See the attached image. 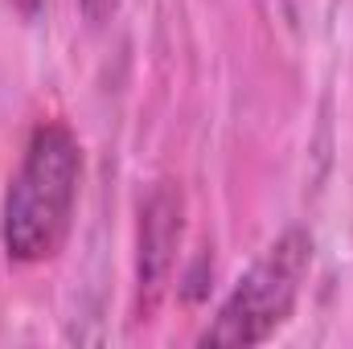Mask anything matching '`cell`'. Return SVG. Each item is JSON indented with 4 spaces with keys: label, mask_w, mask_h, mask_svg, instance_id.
I'll list each match as a JSON object with an SVG mask.
<instances>
[{
    "label": "cell",
    "mask_w": 353,
    "mask_h": 349,
    "mask_svg": "<svg viewBox=\"0 0 353 349\" xmlns=\"http://www.w3.org/2000/svg\"><path fill=\"white\" fill-rule=\"evenodd\" d=\"M119 4L123 0H79V8H83V17H87V25H107V21H115V12H119Z\"/></svg>",
    "instance_id": "obj_4"
},
{
    "label": "cell",
    "mask_w": 353,
    "mask_h": 349,
    "mask_svg": "<svg viewBox=\"0 0 353 349\" xmlns=\"http://www.w3.org/2000/svg\"><path fill=\"white\" fill-rule=\"evenodd\" d=\"M12 4H17V8H21V12H25V17H33V12H37V4H41V0H12Z\"/></svg>",
    "instance_id": "obj_5"
},
{
    "label": "cell",
    "mask_w": 353,
    "mask_h": 349,
    "mask_svg": "<svg viewBox=\"0 0 353 349\" xmlns=\"http://www.w3.org/2000/svg\"><path fill=\"white\" fill-rule=\"evenodd\" d=\"M83 140L66 119H37L0 197V251L12 267L58 259L83 193Z\"/></svg>",
    "instance_id": "obj_1"
},
{
    "label": "cell",
    "mask_w": 353,
    "mask_h": 349,
    "mask_svg": "<svg viewBox=\"0 0 353 349\" xmlns=\"http://www.w3.org/2000/svg\"><path fill=\"white\" fill-rule=\"evenodd\" d=\"M312 230L288 226L263 247V255L251 263L234 288L222 296L218 312L197 333V346H263L271 341L296 312L304 283L312 275Z\"/></svg>",
    "instance_id": "obj_2"
},
{
    "label": "cell",
    "mask_w": 353,
    "mask_h": 349,
    "mask_svg": "<svg viewBox=\"0 0 353 349\" xmlns=\"http://www.w3.org/2000/svg\"><path fill=\"white\" fill-rule=\"evenodd\" d=\"M185 239V193L176 181H157L148 197L140 201L136 222V304L140 321L152 317V308L165 296V283L173 279L176 251Z\"/></svg>",
    "instance_id": "obj_3"
}]
</instances>
